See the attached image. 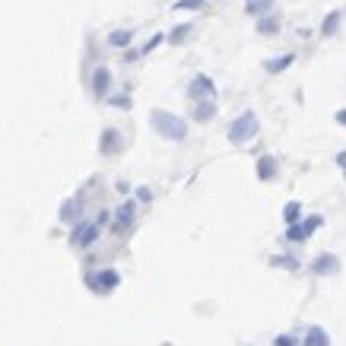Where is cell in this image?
Masks as SVG:
<instances>
[{
	"instance_id": "6da1fadb",
	"label": "cell",
	"mask_w": 346,
	"mask_h": 346,
	"mask_svg": "<svg viewBox=\"0 0 346 346\" xmlns=\"http://www.w3.org/2000/svg\"><path fill=\"white\" fill-rule=\"evenodd\" d=\"M150 124H153V131L159 137H166V140H185L188 137V124L172 112H162V108L150 115Z\"/></svg>"
},
{
	"instance_id": "7a4b0ae2",
	"label": "cell",
	"mask_w": 346,
	"mask_h": 346,
	"mask_svg": "<svg viewBox=\"0 0 346 346\" xmlns=\"http://www.w3.org/2000/svg\"><path fill=\"white\" fill-rule=\"evenodd\" d=\"M254 134H258V115H254V112H242L239 118L229 124V143H235V147L254 140Z\"/></svg>"
},
{
	"instance_id": "3957f363",
	"label": "cell",
	"mask_w": 346,
	"mask_h": 346,
	"mask_svg": "<svg viewBox=\"0 0 346 346\" xmlns=\"http://www.w3.org/2000/svg\"><path fill=\"white\" fill-rule=\"evenodd\" d=\"M321 223H324L321 216H312V220H305V223H293V226L286 229V239L289 242H305L315 229H321Z\"/></svg>"
},
{
	"instance_id": "277c9868",
	"label": "cell",
	"mask_w": 346,
	"mask_h": 346,
	"mask_svg": "<svg viewBox=\"0 0 346 346\" xmlns=\"http://www.w3.org/2000/svg\"><path fill=\"white\" fill-rule=\"evenodd\" d=\"M96 239H99V226L96 223H83V220L74 226V235H70V242L80 245V248H89Z\"/></svg>"
},
{
	"instance_id": "5b68a950",
	"label": "cell",
	"mask_w": 346,
	"mask_h": 346,
	"mask_svg": "<svg viewBox=\"0 0 346 346\" xmlns=\"http://www.w3.org/2000/svg\"><path fill=\"white\" fill-rule=\"evenodd\" d=\"M188 93H191V99H197V102H200V99H213V96H216V89H213V80H210V77H194Z\"/></svg>"
},
{
	"instance_id": "8992f818",
	"label": "cell",
	"mask_w": 346,
	"mask_h": 346,
	"mask_svg": "<svg viewBox=\"0 0 346 346\" xmlns=\"http://www.w3.org/2000/svg\"><path fill=\"white\" fill-rule=\"evenodd\" d=\"M337 270H340L337 254H321V258H315V264H312V273H318V277H327V273H337Z\"/></svg>"
},
{
	"instance_id": "52a82bcc",
	"label": "cell",
	"mask_w": 346,
	"mask_h": 346,
	"mask_svg": "<svg viewBox=\"0 0 346 346\" xmlns=\"http://www.w3.org/2000/svg\"><path fill=\"white\" fill-rule=\"evenodd\" d=\"M93 89H96L99 99H105L108 93H112V70H108V67H99L93 74Z\"/></svg>"
},
{
	"instance_id": "ba28073f",
	"label": "cell",
	"mask_w": 346,
	"mask_h": 346,
	"mask_svg": "<svg viewBox=\"0 0 346 346\" xmlns=\"http://www.w3.org/2000/svg\"><path fill=\"white\" fill-rule=\"evenodd\" d=\"M80 213H83V204H80L77 197L64 200V207H61V220L64 223H80Z\"/></svg>"
},
{
	"instance_id": "9c48e42d",
	"label": "cell",
	"mask_w": 346,
	"mask_h": 346,
	"mask_svg": "<svg viewBox=\"0 0 346 346\" xmlns=\"http://www.w3.org/2000/svg\"><path fill=\"white\" fill-rule=\"evenodd\" d=\"M89 283H93L99 293H108V289L118 286V273H115V270H105V273H99V277H93Z\"/></svg>"
},
{
	"instance_id": "30bf717a",
	"label": "cell",
	"mask_w": 346,
	"mask_h": 346,
	"mask_svg": "<svg viewBox=\"0 0 346 346\" xmlns=\"http://www.w3.org/2000/svg\"><path fill=\"white\" fill-rule=\"evenodd\" d=\"M121 150V134L118 131H102V153H118Z\"/></svg>"
},
{
	"instance_id": "8fae6325",
	"label": "cell",
	"mask_w": 346,
	"mask_h": 346,
	"mask_svg": "<svg viewBox=\"0 0 346 346\" xmlns=\"http://www.w3.org/2000/svg\"><path fill=\"white\" fill-rule=\"evenodd\" d=\"M273 175H277V162H273V156H261L258 159V178L261 181H270Z\"/></svg>"
},
{
	"instance_id": "7c38bea8",
	"label": "cell",
	"mask_w": 346,
	"mask_h": 346,
	"mask_svg": "<svg viewBox=\"0 0 346 346\" xmlns=\"http://www.w3.org/2000/svg\"><path fill=\"white\" fill-rule=\"evenodd\" d=\"M305 346H331V337H327L321 327H312L308 337H305Z\"/></svg>"
},
{
	"instance_id": "4fadbf2b",
	"label": "cell",
	"mask_w": 346,
	"mask_h": 346,
	"mask_svg": "<svg viewBox=\"0 0 346 346\" xmlns=\"http://www.w3.org/2000/svg\"><path fill=\"white\" fill-rule=\"evenodd\" d=\"M337 26H340V10H334V13H327V20L321 23V35H327V39H331V35L337 32Z\"/></svg>"
},
{
	"instance_id": "5bb4252c",
	"label": "cell",
	"mask_w": 346,
	"mask_h": 346,
	"mask_svg": "<svg viewBox=\"0 0 346 346\" xmlns=\"http://www.w3.org/2000/svg\"><path fill=\"white\" fill-rule=\"evenodd\" d=\"M296 61V54H283V58H273V61H267V70L270 74H280V70H286L289 64Z\"/></svg>"
},
{
	"instance_id": "9a60e30c",
	"label": "cell",
	"mask_w": 346,
	"mask_h": 346,
	"mask_svg": "<svg viewBox=\"0 0 346 346\" xmlns=\"http://www.w3.org/2000/svg\"><path fill=\"white\" fill-rule=\"evenodd\" d=\"M115 220H118V226H127V223L134 220V204H131V200H124V204L118 207V213H115Z\"/></svg>"
},
{
	"instance_id": "2e32d148",
	"label": "cell",
	"mask_w": 346,
	"mask_h": 346,
	"mask_svg": "<svg viewBox=\"0 0 346 346\" xmlns=\"http://www.w3.org/2000/svg\"><path fill=\"white\" fill-rule=\"evenodd\" d=\"M213 115H216V105H213V99L200 102V105H197V112H194V118H197V121H210Z\"/></svg>"
},
{
	"instance_id": "e0dca14e",
	"label": "cell",
	"mask_w": 346,
	"mask_h": 346,
	"mask_svg": "<svg viewBox=\"0 0 346 346\" xmlns=\"http://www.w3.org/2000/svg\"><path fill=\"white\" fill-rule=\"evenodd\" d=\"M131 39H134V35H131V32H124V29H118V32L108 35V42H112L115 48H127V45H131Z\"/></svg>"
},
{
	"instance_id": "ac0fdd59",
	"label": "cell",
	"mask_w": 346,
	"mask_h": 346,
	"mask_svg": "<svg viewBox=\"0 0 346 346\" xmlns=\"http://www.w3.org/2000/svg\"><path fill=\"white\" fill-rule=\"evenodd\" d=\"M283 220H286L289 226H293V223H299V220H302V207L296 204V200H293V204H286V210H283Z\"/></svg>"
},
{
	"instance_id": "d6986e66",
	"label": "cell",
	"mask_w": 346,
	"mask_h": 346,
	"mask_svg": "<svg viewBox=\"0 0 346 346\" xmlns=\"http://www.w3.org/2000/svg\"><path fill=\"white\" fill-rule=\"evenodd\" d=\"M270 7H273V0H248V13H254V16H264Z\"/></svg>"
},
{
	"instance_id": "ffe728a7",
	"label": "cell",
	"mask_w": 346,
	"mask_h": 346,
	"mask_svg": "<svg viewBox=\"0 0 346 346\" xmlns=\"http://www.w3.org/2000/svg\"><path fill=\"white\" fill-rule=\"evenodd\" d=\"M273 267H283V270H296L299 261L296 258H286V254H280V258H273Z\"/></svg>"
},
{
	"instance_id": "44dd1931",
	"label": "cell",
	"mask_w": 346,
	"mask_h": 346,
	"mask_svg": "<svg viewBox=\"0 0 346 346\" xmlns=\"http://www.w3.org/2000/svg\"><path fill=\"white\" fill-rule=\"evenodd\" d=\"M258 29H261L264 35H270V32H277V29H280V20H277V16H270V20H261V23H258Z\"/></svg>"
},
{
	"instance_id": "7402d4cb",
	"label": "cell",
	"mask_w": 346,
	"mask_h": 346,
	"mask_svg": "<svg viewBox=\"0 0 346 346\" xmlns=\"http://www.w3.org/2000/svg\"><path fill=\"white\" fill-rule=\"evenodd\" d=\"M197 7H204V0H178L175 10H197Z\"/></svg>"
},
{
	"instance_id": "603a6c76",
	"label": "cell",
	"mask_w": 346,
	"mask_h": 346,
	"mask_svg": "<svg viewBox=\"0 0 346 346\" xmlns=\"http://www.w3.org/2000/svg\"><path fill=\"white\" fill-rule=\"evenodd\" d=\"M112 105H118V108H131V96H112Z\"/></svg>"
},
{
	"instance_id": "cb8c5ba5",
	"label": "cell",
	"mask_w": 346,
	"mask_h": 346,
	"mask_svg": "<svg viewBox=\"0 0 346 346\" xmlns=\"http://www.w3.org/2000/svg\"><path fill=\"white\" fill-rule=\"evenodd\" d=\"M188 32H191V26H178V29L172 32V42H181V39H185Z\"/></svg>"
},
{
	"instance_id": "d4e9b609",
	"label": "cell",
	"mask_w": 346,
	"mask_h": 346,
	"mask_svg": "<svg viewBox=\"0 0 346 346\" xmlns=\"http://www.w3.org/2000/svg\"><path fill=\"white\" fill-rule=\"evenodd\" d=\"M273 346H296V340L283 334V337H277V340H273Z\"/></svg>"
},
{
	"instance_id": "484cf974",
	"label": "cell",
	"mask_w": 346,
	"mask_h": 346,
	"mask_svg": "<svg viewBox=\"0 0 346 346\" xmlns=\"http://www.w3.org/2000/svg\"><path fill=\"white\" fill-rule=\"evenodd\" d=\"M159 42H162V35H153V42H150V45H147V48H143V51H153V48H156V45H159Z\"/></svg>"
}]
</instances>
